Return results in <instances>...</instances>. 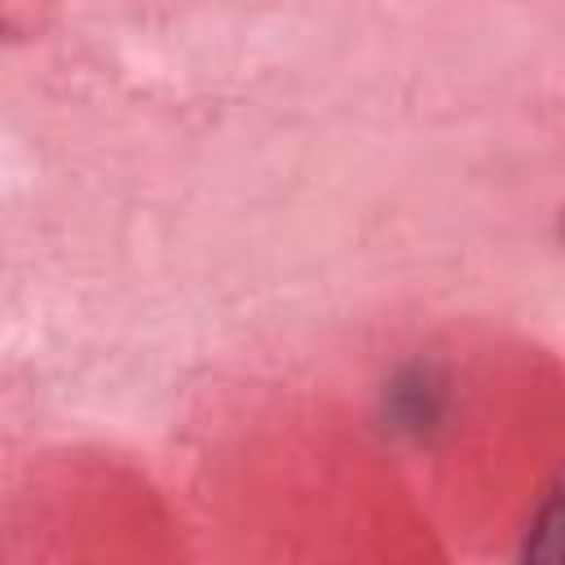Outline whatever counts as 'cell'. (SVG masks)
Returning <instances> with one entry per match:
<instances>
[{"instance_id": "1", "label": "cell", "mask_w": 565, "mask_h": 565, "mask_svg": "<svg viewBox=\"0 0 565 565\" xmlns=\"http://www.w3.org/2000/svg\"><path fill=\"white\" fill-rule=\"evenodd\" d=\"M525 561L565 565V494L547 499L543 512L534 516V530L525 539Z\"/></svg>"}]
</instances>
